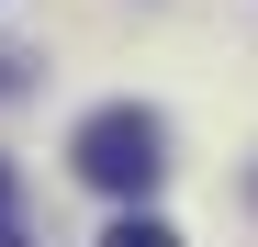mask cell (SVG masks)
I'll return each mask as SVG.
<instances>
[{
  "instance_id": "6da1fadb",
  "label": "cell",
  "mask_w": 258,
  "mask_h": 247,
  "mask_svg": "<svg viewBox=\"0 0 258 247\" xmlns=\"http://www.w3.org/2000/svg\"><path fill=\"white\" fill-rule=\"evenodd\" d=\"M79 180L90 191H157V169H168V124L146 112V101H112V112H90L79 124Z\"/></svg>"
},
{
  "instance_id": "7a4b0ae2",
  "label": "cell",
  "mask_w": 258,
  "mask_h": 247,
  "mask_svg": "<svg viewBox=\"0 0 258 247\" xmlns=\"http://www.w3.org/2000/svg\"><path fill=\"white\" fill-rule=\"evenodd\" d=\"M101 247H180V236H168V225H157V214H123V225H112V236H101Z\"/></svg>"
},
{
  "instance_id": "3957f363",
  "label": "cell",
  "mask_w": 258,
  "mask_h": 247,
  "mask_svg": "<svg viewBox=\"0 0 258 247\" xmlns=\"http://www.w3.org/2000/svg\"><path fill=\"white\" fill-rule=\"evenodd\" d=\"M0 247H23V236H12V225H0Z\"/></svg>"
}]
</instances>
